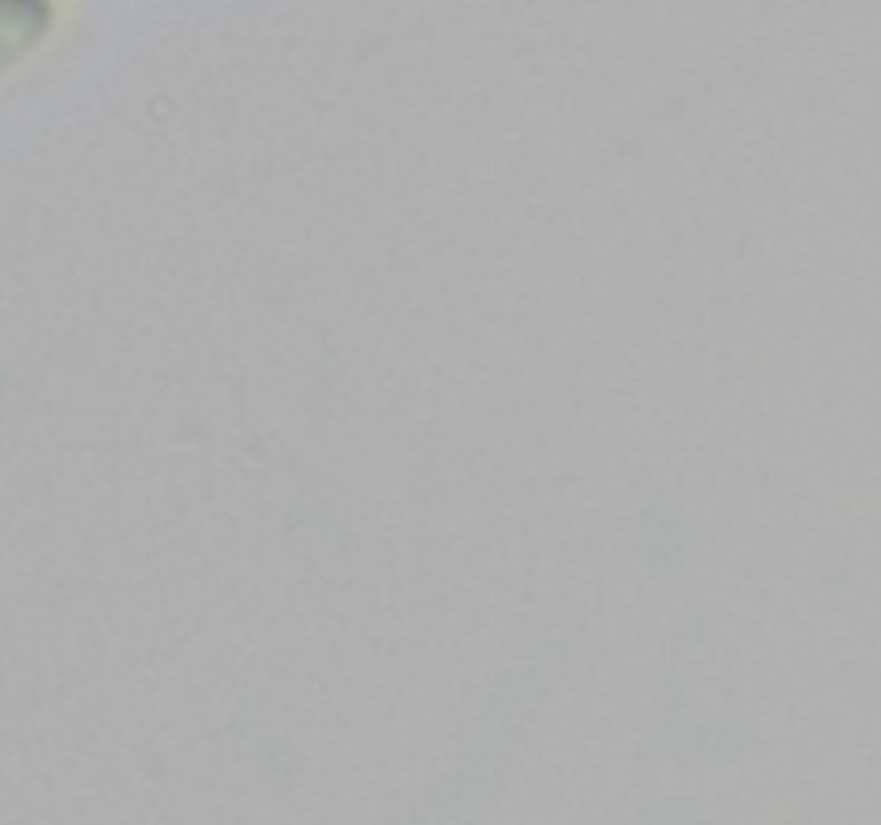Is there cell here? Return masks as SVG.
<instances>
[{
  "mask_svg": "<svg viewBox=\"0 0 881 825\" xmlns=\"http://www.w3.org/2000/svg\"><path fill=\"white\" fill-rule=\"evenodd\" d=\"M52 26V0H0V82L48 43Z\"/></svg>",
  "mask_w": 881,
  "mask_h": 825,
  "instance_id": "obj_1",
  "label": "cell"
}]
</instances>
